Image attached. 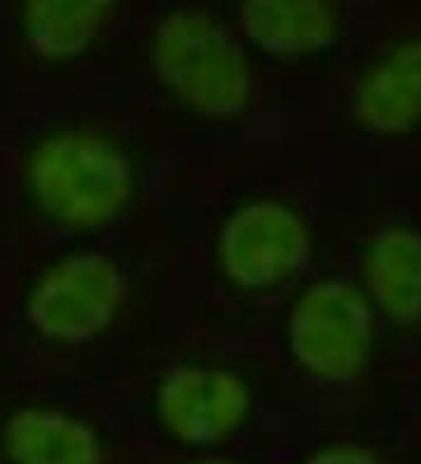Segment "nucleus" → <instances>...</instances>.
<instances>
[{
	"label": "nucleus",
	"mask_w": 421,
	"mask_h": 464,
	"mask_svg": "<svg viewBox=\"0 0 421 464\" xmlns=\"http://www.w3.org/2000/svg\"><path fill=\"white\" fill-rule=\"evenodd\" d=\"M159 430L190 450L232 441L253 413V390L239 371L220 363H178L152 392Z\"/></svg>",
	"instance_id": "423d86ee"
},
{
	"label": "nucleus",
	"mask_w": 421,
	"mask_h": 464,
	"mask_svg": "<svg viewBox=\"0 0 421 464\" xmlns=\"http://www.w3.org/2000/svg\"><path fill=\"white\" fill-rule=\"evenodd\" d=\"M244 45L276 62H302L330 50L342 19L323 0H248L236 12Z\"/></svg>",
	"instance_id": "6e6552de"
},
{
	"label": "nucleus",
	"mask_w": 421,
	"mask_h": 464,
	"mask_svg": "<svg viewBox=\"0 0 421 464\" xmlns=\"http://www.w3.org/2000/svg\"><path fill=\"white\" fill-rule=\"evenodd\" d=\"M360 289L377 317L398 326L421 324V227L384 226L360 256Z\"/></svg>",
	"instance_id": "9d476101"
},
{
	"label": "nucleus",
	"mask_w": 421,
	"mask_h": 464,
	"mask_svg": "<svg viewBox=\"0 0 421 464\" xmlns=\"http://www.w3.org/2000/svg\"><path fill=\"white\" fill-rule=\"evenodd\" d=\"M187 464H239L230 458H223V455H202V458L192 459Z\"/></svg>",
	"instance_id": "ddd939ff"
},
{
	"label": "nucleus",
	"mask_w": 421,
	"mask_h": 464,
	"mask_svg": "<svg viewBox=\"0 0 421 464\" xmlns=\"http://www.w3.org/2000/svg\"><path fill=\"white\" fill-rule=\"evenodd\" d=\"M377 335V312L360 284L321 277L307 284L286 314L283 338L295 366L323 385H349L365 373Z\"/></svg>",
	"instance_id": "7ed1b4c3"
},
{
	"label": "nucleus",
	"mask_w": 421,
	"mask_h": 464,
	"mask_svg": "<svg viewBox=\"0 0 421 464\" xmlns=\"http://www.w3.org/2000/svg\"><path fill=\"white\" fill-rule=\"evenodd\" d=\"M0 453L7 464H106V443L90 420L43 403L3 420Z\"/></svg>",
	"instance_id": "1a4fd4ad"
},
{
	"label": "nucleus",
	"mask_w": 421,
	"mask_h": 464,
	"mask_svg": "<svg viewBox=\"0 0 421 464\" xmlns=\"http://www.w3.org/2000/svg\"><path fill=\"white\" fill-rule=\"evenodd\" d=\"M112 14L110 0H28L19 7V34L43 62L71 63L99 43Z\"/></svg>",
	"instance_id": "9b49d317"
},
{
	"label": "nucleus",
	"mask_w": 421,
	"mask_h": 464,
	"mask_svg": "<svg viewBox=\"0 0 421 464\" xmlns=\"http://www.w3.org/2000/svg\"><path fill=\"white\" fill-rule=\"evenodd\" d=\"M311 249V227L298 207L276 198H253L225 216L214 251L225 282L246 294H264L298 277Z\"/></svg>",
	"instance_id": "39448f33"
},
{
	"label": "nucleus",
	"mask_w": 421,
	"mask_h": 464,
	"mask_svg": "<svg viewBox=\"0 0 421 464\" xmlns=\"http://www.w3.org/2000/svg\"><path fill=\"white\" fill-rule=\"evenodd\" d=\"M351 111L375 136H407L421 127V35L396 40L365 66Z\"/></svg>",
	"instance_id": "0eeeda50"
},
{
	"label": "nucleus",
	"mask_w": 421,
	"mask_h": 464,
	"mask_svg": "<svg viewBox=\"0 0 421 464\" xmlns=\"http://www.w3.org/2000/svg\"><path fill=\"white\" fill-rule=\"evenodd\" d=\"M302 464H382V459L363 443L332 441L311 450L302 459Z\"/></svg>",
	"instance_id": "f8f14e48"
},
{
	"label": "nucleus",
	"mask_w": 421,
	"mask_h": 464,
	"mask_svg": "<svg viewBox=\"0 0 421 464\" xmlns=\"http://www.w3.org/2000/svg\"><path fill=\"white\" fill-rule=\"evenodd\" d=\"M152 75L192 113L234 120L253 99V63L239 34L204 10H171L148 43Z\"/></svg>",
	"instance_id": "f03ea898"
},
{
	"label": "nucleus",
	"mask_w": 421,
	"mask_h": 464,
	"mask_svg": "<svg viewBox=\"0 0 421 464\" xmlns=\"http://www.w3.org/2000/svg\"><path fill=\"white\" fill-rule=\"evenodd\" d=\"M127 279L108 254L91 249L56 256L28 284V326L54 345L75 347L101 338L118 322Z\"/></svg>",
	"instance_id": "20e7f679"
},
{
	"label": "nucleus",
	"mask_w": 421,
	"mask_h": 464,
	"mask_svg": "<svg viewBox=\"0 0 421 464\" xmlns=\"http://www.w3.org/2000/svg\"><path fill=\"white\" fill-rule=\"evenodd\" d=\"M24 186L50 223L71 232H96L118 221L134 202L136 167L108 134L63 127L31 146Z\"/></svg>",
	"instance_id": "f257e3e1"
}]
</instances>
